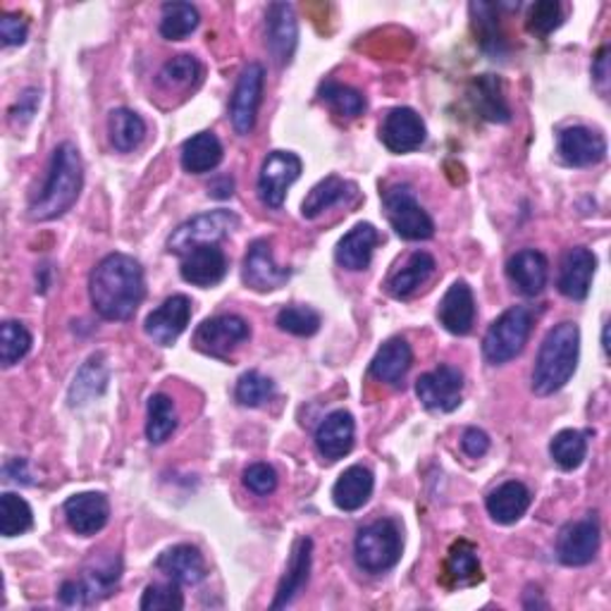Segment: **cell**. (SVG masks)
Segmentation results:
<instances>
[{
  "label": "cell",
  "instance_id": "c3c4849f",
  "mask_svg": "<svg viewBox=\"0 0 611 611\" xmlns=\"http://www.w3.org/2000/svg\"><path fill=\"white\" fill-rule=\"evenodd\" d=\"M564 20L561 6L557 0H539L528 12V32L535 36H549Z\"/></svg>",
  "mask_w": 611,
  "mask_h": 611
},
{
  "label": "cell",
  "instance_id": "4316f807",
  "mask_svg": "<svg viewBox=\"0 0 611 611\" xmlns=\"http://www.w3.org/2000/svg\"><path fill=\"white\" fill-rule=\"evenodd\" d=\"M310 559H314V543L310 537H298L292 549V559L287 566V574L280 580L277 594L273 600V609H282L294 602V597L306 588L310 576Z\"/></svg>",
  "mask_w": 611,
  "mask_h": 611
},
{
  "label": "cell",
  "instance_id": "7c38bea8",
  "mask_svg": "<svg viewBox=\"0 0 611 611\" xmlns=\"http://www.w3.org/2000/svg\"><path fill=\"white\" fill-rule=\"evenodd\" d=\"M251 337V328L244 318L239 316H216L208 318L194 332V347L208 357L225 359L227 353L237 349L241 342Z\"/></svg>",
  "mask_w": 611,
  "mask_h": 611
},
{
  "label": "cell",
  "instance_id": "836d02e7",
  "mask_svg": "<svg viewBox=\"0 0 611 611\" xmlns=\"http://www.w3.org/2000/svg\"><path fill=\"white\" fill-rule=\"evenodd\" d=\"M351 192H357V187H353L351 182H345L342 177H337V175L325 177V179L318 182L316 187L310 189L308 196L304 198V204H302V216H304L306 220H316V218L323 216L325 210H330L332 206L342 204Z\"/></svg>",
  "mask_w": 611,
  "mask_h": 611
},
{
  "label": "cell",
  "instance_id": "d6986e66",
  "mask_svg": "<svg viewBox=\"0 0 611 611\" xmlns=\"http://www.w3.org/2000/svg\"><path fill=\"white\" fill-rule=\"evenodd\" d=\"M182 280L194 287H216L227 275V255L218 244H204L192 249L182 261Z\"/></svg>",
  "mask_w": 611,
  "mask_h": 611
},
{
  "label": "cell",
  "instance_id": "d590c367",
  "mask_svg": "<svg viewBox=\"0 0 611 611\" xmlns=\"http://www.w3.org/2000/svg\"><path fill=\"white\" fill-rule=\"evenodd\" d=\"M108 132H110V141H112V146H116V151L130 153L141 144V141H144L146 122L141 120V116H137L134 110L118 108L110 112Z\"/></svg>",
  "mask_w": 611,
  "mask_h": 611
},
{
  "label": "cell",
  "instance_id": "603a6c76",
  "mask_svg": "<svg viewBox=\"0 0 611 611\" xmlns=\"http://www.w3.org/2000/svg\"><path fill=\"white\" fill-rule=\"evenodd\" d=\"M155 568H159L167 580L177 582V586H198L208 574L204 554L192 545H177L165 549L159 561H155Z\"/></svg>",
  "mask_w": 611,
  "mask_h": 611
},
{
  "label": "cell",
  "instance_id": "4fadbf2b",
  "mask_svg": "<svg viewBox=\"0 0 611 611\" xmlns=\"http://www.w3.org/2000/svg\"><path fill=\"white\" fill-rule=\"evenodd\" d=\"M600 549V523L592 514L568 523L557 537V557L564 566H586Z\"/></svg>",
  "mask_w": 611,
  "mask_h": 611
},
{
  "label": "cell",
  "instance_id": "f907efd6",
  "mask_svg": "<svg viewBox=\"0 0 611 611\" xmlns=\"http://www.w3.org/2000/svg\"><path fill=\"white\" fill-rule=\"evenodd\" d=\"M26 34H30V24H26L24 18L12 15V12H6L0 18V39H3L6 46H22Z\"/></svg>",
  "mask_w": 611,
  "mask_h": 611
},
{
  "label": "cell",
  "instance_id": "f6af8a7d",
  "mask_svg": "<svg viewBox=\"0 0 611 611\" xmlns=\"http://www.w3.org/2000/svg\"><path fill=\"white\" fill-rule=\"evenodd\" d=\"M277 328L296 337H310L320 330V314L310 306H284L277 314Z\"/></svg>",
  "mask_w": 611,
  "mask_h": 611
},
{
  "label": "cell",
  "instance_id": "3957f363",
  "mask_svg": "<svg viewBox=\"0 0 611 611\" xmlns=\"http://www.w3.org/2000/svg\"><path fill=\"white\" fill-rule=\"evenodd\" d=\"M580 353V330L576 323H559L547 332L539 345L533 368V392L537 396H549L566 388L574 378Z\"/></svg>",
  "mask_w": 611,
  "mask_h": 611
},
{
  "label": "cell",
  "instance_id": "ba28073f",
  "mask_svg": "<svg viewBox=\"0 0 611 611\" xmlns=\"http://www.w3.org/2000/svg\"><path fill=\"white\" fill-rule=\"evenodd\" d=\"M392 230L406 241H425L435 234V222L408 187H392L382 196Z\"/></svg>",
  "mask_w": 611,
  "mask_h": 611
},
{
  "label": "cell",
  "instance_id": "ee69618b",
  "mask_svg": "<svg viewBox=\"0 0 611 611\" xmlns=\"http://www.w3.org/2000/svg\"><path fill=\"white\" fill-rule=\"evenodd\" d=\"M204 67L192 55H177V58L167 61L159 75V84L165 89H189L201 81Z\"/></svg>",
  "mask_w": 611,
  "mask_h": 611
},
{
  "label": "cell",
  "instance_id": "2e32d148",
  "mask_svg": "<svg viewBox=\"0 0 611 611\" xmlns=\"http://www.w3.org/2000/svg\"><path fill=\"white\" fill-rule=\"evenodd\" d=\"M265 41L268 51L277 65H290L298 41V24L294 8L287 3H273L265 15Z\"/></svg>",
  "mask_w": 611,
  "mask_h": 611
},
{
  "label": "cell",
  "instance_id": "7402d4cb",
  "mask_svg": "<svg viewBox=\"0 0 611 611\" xmlns=\"http://www.w3.org/2000/svg\"><path fill=\"white\" fill-rule=\"evenodd\" d=\"M353 435H357V423L345 408H337L325 418L316 430V447L323 459L339 461L353 449Z\"/></svg>",
  "mask_w": 611,
  "mask_h": 611
},
{
  "label": "cell",
  "instance_id": "7dc6e473",
  "mask_svg": "<svg viewBox=\"0 0 611 611\" xmlns=\"http://www.w3.org/2000/svg\"><path fill=\"white\" fill-rule=\"evenodd\" d=\"M139 609L144 611H179L184 609V597L177 582H153L144 590Z\"/></svg>",
  "mask_w": 611,
  "mask_h": 611
},
{
  "label": "cell",
  "instance_id": "4dcf8cb0",
  "mask_svg": "<svg viewBox=\"0 0 611 611\" xmlns=\"http://www.w3.org/2000/svg\"><path fill=\"white\" fill-rule=\"evenodd\" d=\"M375 488L373 473L365 466H351L337 478L332 488V500L342 511H359L368 500H371Z\"/></svg>",
  "mask_w": 611,
  "mask_h": 611
},
{
  "label": "cell",
  "instance_id": "f546056e",
  "mask_svg": "<svg viewBox=\"0 0 611 611\" xmlns=\"http://www.w3.org/2000/svg\"><path fill=\"white\" fill-rule=\"evenodd\" d=\"M488 514L494 523L511 525L525 516L531 506V490L519 480H509L488 494Z\"/></svg>",
  "mask_w": 611,
  "mask_h": 611
},
{
  "label": "cell",
  "instance_id": "484cf974",
  "mask_svg": "<svg viewBox=\"0 0 611 611\" xmlns=\"http://www.w3.org/2000/svg\"><path fill=\"white\" fill-rule=\"evenodd\" d=\"M378 244H380V234L375 227L371 222H361L353 227L351 232H347L342 237V241H339L335 259L345 270H351V273H361V270L371 265L373 251Z\"/></svg>",
  "mask_w": 611,
  "mask_h": 611
},
{
  "label": "cell",
  "instance_id": "e0dca14e",
  "mask_svg": "<svg viewBox=\"0 0 611 611\" xmlns=\"http://www.w3.org/2000/svg\"><path fill=\"white\" fill-rule=\"evenodd\" d=\"M67 525L81 537L101 533L110 519L108 497L101 492H79L69 497L63 506Z\"/></svg>",
  "mask_w": 611,
  "mask_h": 611
},
{
  "label": "cell",
  "instance_id": "d4e9b609",
  "mask_svg": "<svg viewBox=\"0 0 611 611\" xmlns=\"http://www.w3.org/2000/svg\"><path fill=\"white\" fill-rule=\"evenodd\" d=\"M506 275L516 284V290L525 296L543 294L549 277V263L539 251L525 249L516 255H511L506 263Z\"/></svg>",
  "mask_w": 611,
  "mask_h": 611
},
{
  "label": "cell",
  "instance_id": "277c9868",
  "mask_svg": "<svg viewBox=\"0 0 611 611\" xmlns=\"http://www.w3.org/2000/svg\"><path fill=\"white\" fill-rule=\"evenodd\" d=\"M402 531L390 519L363 525L353 543V557L365 574H385L402 559Z\"/></svg>",
  "mask_w": 611,
  "mask_h": 611
},
{
  "label": "cell",
  "instance_id": "bcb514c9",
  "mask_svg": "<svg viewBox=\"0 0 611 611\" xmlns=\"http://www.w3.org/2000/svg\"><path fill=\"white\" fill-rule=\"evenodd\" d=\"M273 392H275L273 380L265 378L259 371H249V373L241 375L237 380V388H234L237 402L241 406H249V408H255V406L265 404L270 396H273Z\"/></svg>",
  "mask_w": 611,
  "mask_h": 611
},
{
  "label": "cell",
  "instance_id": "cb8c5ba5",
  "mask_svg": "<svg viewBox=\"0 0 611 611\" xmlns=\"http://www.w3.org/2000/svg\"><path fill=\"white\" fill-rule=\"evenodd\" d=\"M597 259L586 247H576L564 255L559 270V292L574 302H582L590 294Z\"/></svg>",
  "mask_w": 611,
  "mask_h": 611
},
{
  "label": "cell",
  "instance_id": "816d5d0a",
  "mask_svg": "<svg viewBox=\"0 0 611 611\" xmlns=\"http://www.w3.org/2000/svg\"><path fill=\"white\" fill-rule=\"evenodd\" d=\"M461 449L471 459L485 457V454L490 451V437H488V433L480 430V428H466L463 435H461Z\"/></svg>",
  "mask_w": 611,
  "mask_h": 611
},
{
  "label": "cell",
  "instance_id": "f5cc1de1",
  "mask_svg": "<svg viewBox=\"0 0 611 611\" xmlns=\"http://www.w3.org/2000/svg\"><path fill=\"white\" fill-rule=\"evenodd\" d=\"M36 108H39V91L36 89H26L22 96H20V101H18V106L12 108V120H20V116H22V120L26 122V120H32V116L36 112Z\"/></svg>",
  "mask_w": 611,
  "mask_h": 611
},
{
  "label": "cell",
  "instance_id": "ffe728a7",
  "mask_svg": "<svg viewBox=\"0 0 611 611\" xmlns=\"http://www.w3.org/2000/svg\"><path fill=\"white\" fill-rule=\"evenodd\" d=\"M559 155L571 167H590L604 161L607 141L588 127H566L559 132Z\"/></svg>",
  "mask_w": 611,
  "mask_h": 611
},
{
  "label": "cell",
  "instance_id": "52a82bcc",
  "mask_svg": "<svg viewBox=\"0 0 611 611\" xmlns=\"http://www.w3.org/2000/svg\"><path fill=\"white\" fill-rule=\"evenodd\" d=\"M239 227V218L232 210H210L201 212L187 222H182L173 237L167 239V251L177 255H187L192 249L204 244H218L220 239L230 237Z\"/></svg>",
  "mask_w": 611,
  "mask_h": 611
},
{
  "label": "cell",
  "instance_id": "db71d44e",
  "mask_svg": "<svg viewBox=\"0 0 611 611\" xmlns=\"http://www.w3.org/2000/svg\"><path fill=\"white\" fill-rule=\"evenodd\" d=\"M208 194L212 198H230L234 194V179L232 177H218L208 187Z\"/></svg>",
  "mask_w": 611,
  "mask_h": 611
},
{
  "label": "cell",
  "instance_id": "b9f144b4",
  "mask_svg": "<svg viewBox=\"0 0 611 611\" xmlns=\"http://www.w3.org/2000/svg\"><path fill=\"white\" fill-rule=\"evenodd\" d=\"M320 98L337 112V116L349 118V120L363 116V110H365L363 94L353 87H347V84H339V81H325L320 87Z\"/></svg>",
  "mask_w": 611,
  "mask_h": 611
},
{
  "label": "cell",
  "instance_id": "5b68a950",
  "mask_svg": "<svg viewBox=\"0 0 611 611\" xmlns=\"http://www.w3.org/2000/svg\"><path fill=\"white\" fill-rule=\"evenodd\" d=\"M533 330V316L528 308L514 306L497 318L482 339V357L490 365H504L528 345Z\"/></svg>",
  "mask_w": 611,
  "mask_h": 611
},
{
  "label": "cell",
  "instance_id": "74e56055",
  "mask_svg": "<svg viewBox=\"0 0 611 611\" xmlns=\"http://www.w3.org/2000/svg\"><path fill=\"white\" fill-rule=\"evenodd\" d=\"M34 514L32 506L26 504L20 494L3 492L0 497V535L3 537H18L26 531H32Z\"/></svg>",
  "mask_w": 611,
  "mask_h": 611
},
{
  "label": "cell",
  "instance_id": "f1b7e54d",
  "mask_svg": "<svg viewBox=\"0 0 611 611\" xmlns=\"http://www.w3.org/2000/svg\"><path fill=\"white\" fill-rule=\"evenodd\" d=\"M433 273H435L433 255L425 251H416L408 255V261L400 270H394V273L388 277L385 290L394 298H408L433 277Z\"/></svg>",
  "mask_w": 611,
  "mask_h": 611
},
{
  "label": "cell",
  "instance_id": "d6a6232c",
  "mask_svg": "<svg viewBox=\"0 0 611 611\" xmlns=\"http://www.w3.org/2000/svg\"><path fill=\"white\" fill-rule=\"evenodd\" d=\"M471 101L482 118L490 122H509L511 108L502 94V81L494 75H482L473 81Z\"/></svg>",
  "mask_w": 611,
  "mask_h": 611
},
{
  "label": "cell",
  "instance_id": "9c48e42d",
  "mask_svg": "<svg viewBox=\"0 0 611 611\" xmlns=\"http://www.w3.org/2000/svg\"><path fill=\"white\" fill-rule=\"evenodd\" d=\"M463 392V373L457 365L443 363L435 371L425 373L416 382V394L421 404L428 411H439V414H449V411L459 408Z\"/></svg>",
  "mask_w": 611,
  "mask_h": 611
},
{
  "label": "cell",
  "instance_id": "681fc988",
  "mask_svg": "<svg viewBox=\"0 0 611 611\" xmlns=\"http://www.w3.org/2000/svg\"><path fill=\"white\" fill-rule=\"evenodd\" d=\"M244 485L259 497H268L277 490V473L273 466H268L263 461L251 463L244 471Z\"/></svg>",
  "mask_w": 611,
  "mask_h": 611
},
{
  "label": "cell",
  "instance_id": "83f0119b",
  "mask_svg": "<svg viewBox=\"0 0 611 611\" xmlns=\"http://www.w3.org/2000/svg\"><path fill=\"white\" fill-rule=\"evenodd\" d=\"M411 363H414V351H411V345L402 337H394L390 342H385L380 347V351L375 353V359L371 361V375L380 382H388L392 388H400Z\"/></svg>",
  "mask_w": 611,
  "mask_h": 611
},
{
  "label": "cell",
  "instance_id": "9a60e30c",
  "mask_svg": "<svg viewBox=\"0 0 611 611\" xmlns=\"http://www.w3.org/2000/svg\"><path fill=\"white\" fill-rule=\"evenodd\" d=\"M247 287L253 292H275L284 282L290 280V270L275 263L273 249L265 239L253 241L247 259H244V273H241Z\"/></svg>",
  "mask_w": 611,
  "mask_h": 611
},
{
  "label": "cell",
  "instance_id": "1f68e13d",
  "mask_svg": "<svg viewBox=\"0 0 611 611\" xmlns=\"http://www.w3.org/2000/svg\"><path fill=\"white\" fill-rule=\"evenodd\" d=\"M222 163V144L212 132L194 134L182 146V167L192 175H206Z\"/></svg>",
  "mask_w": 611,
  "mask_h": 611
},
{
  "label": "cell",
  "instance_id": "8fae6325",
  "mask_svg": "<svg viewBox=\"0 0 611 611\" xmlns=\"http://www.w3.org/2000/svg\"><path fill=\"white\" fill-rule=\"evenodd\" d=\"M263 84H265V69L259 63H249L244 73L239 75V81L232 94L230 118L234 132L241 137H249L255 127V116H259L261 98H263Z\"/></svg>",
  "mask_w": 611,
  "mask_h": 611
},
{
  "label": "cell",
  "instance_id": "30bf717a",
  "mask_svg": "<svg viewBox=\"0 0 611 611\" xmlns=\"http://www.w3.org/2000/svg\"><path fill=\"white\" fill-rule=\"evenodd\" d=\"M304 163L292 151H273L268 153L259 175V194L261 201L270 208H280L284 204V196L292 184L302 177Z\"/></svg>",
  "mask_w": 611,
  "mask_h": 611
},
{
  "label": "cell",
  "instance_id": "ab89813d",
  "mask_svg": "<svg viewBox=\"0 0 611 611\" xmlns=\"http://www.w3.org/2000/svg\"><path fill=\"white\" fill-rule=\"evenodd\" d=\"M549 454L552 461L557 463L561 471H574V468L586 461L588 439L580 430H561L552 437Z\"/></svg>",
  "mask_w": 611,
  "mask_h": 611
},
{
  "label": "cell",
  "instance_id": "7a4b0ae2",
  "mask_svg": "<svg viewBox=\"0 0 611 611\" xmlns=\"http://www.w3.org/2000/svg\"><path fill=\"white\" fill-rule=\"evenodd\" d=\"M84 187V163L75 144H61L53 153L48 177L39 196L30 204V218L48 222L65 216L77 204Z\"/></svg>",
  "mask_w": 611,
  "mask_h": 611
},
{
  "label": "cell",
  "instance_id": "ac0fdd59",
  "mask_svg": "<svg viewBox=\"0 0 611 611\" xmlns=\"http://www.w3.org/2000/svg\"><path fill=\"white\" fill-rule=\"evenodd\" d=\"M380 139L392 153H411L423 146L425 122L414 108H394L382 122Z\"/></svg>",
  "mask_w": 611,
  "mask_h": 611
},
{
  "label": "cell",
  "instance_id": "11a10c76",
  "mask_svg": "<svg viewBox=\"0 0 611 611\" xmlns=\"http://www.w3.org/2000/svg\"><path fill=\"white\" fill-rule=\"evenodd\" d=\"M609 51L607 48H602L600 51V55H597L594 58V65H592V77L597 79V84H600V87L604 89V84H607V79H609V69H607V63H609Z\"/></svg>",
  "mask_w": 611,
  "mask_h": 611
},
{
  "label": "cell",
  "instance_id": "e575fe53",
  "mask_svg": "<svg viewBox=\"0 0 611 611\" xmlns=\"http://www.w3.org/2000/svg\"><path fill=\"white\" fill-rule=\"evenodd\" d=\"M445 576L451 586H476L482 580L480 574V561H478V549L468 539H459L449 549V557L445 564Z\"/></svg>",
  "mask_w": 611,
  "mask_h": 611
},
{
  "label": "cell",
  "instance_id": "5bb4252c",
  "mask_svg": "<svg viewBox=\"0 0 611 611\" xmlns=\"http://www.w3.org/2000/svg\"><path fill=\"white\" fill-rule=\"evenodd\" d=\"M189 320H192L189 296L175 294V296L165 298V302L146 318L144 330L155 345L173 347L179 339V335L187 330Z\"/></svg>",
  "mask_w": 611,
  "mask_h": 611
},
{
  "label": "cell",
  "instance_id": "7bdbcfd3",
  "mask_svg": "<svg viewBox=\"0 0 611 611\" xmlns=\"http://www.w3.org/2000/svg\"><path fill=\"white\" fill-rule=\"evenodd\" d=\"M32 332L18 320H6L0 328V361L6 368L18 365L32 349Z\"/></svg>",
  "mask_w": 611,
  "mask_h": 611
},
{
  "label": "cell",
  "instance_id": "60d3db41",
  "mask_svg": "<svg viewBox=\"0 0 611 611\" xmlns=\"http://www.w3.org/2000/svg\"><path fill=\"white\" fill-rule=\"evenodd\" d=\"M198 22L201 18H198V10L192 3H167L163 6L161 15V34L167 41H182L196 32Z\"/></svg>",
  "mask_w": 611,
  "mask_h": 611
},
{
  "label": "cell",
  "instance_id": "8d00e7d4",
  "mask_svg": "<svg viewBox=\"0 0 611 611\" xmlns=\"http://www.w3.org/2000/svg\"><path fill=\"white\" fill-rule=\"evenodd\" d=\"M177 430V408L167 394H153L149 400L146 437L151 445H163Z\"/></svg>",
  "mask_w": 611,
  "mask_h": 611
},
{
  "label": "cell",
  "instance_id": "f35d334b",
  "mask_svg": "<svg viewBox=\"0 0 611 611\" xmlns=\"http://www.w3.org/2000/svg\"><path fill=\"white\" fill-rule=\"evenodd\" d=\"M106 382H108V368H106L103 359L91 357L73 382V390H69V404L73 406L87 404L89 400H94V396L103 394Z\"/></svg>",
  "mask_w": 611,
  "mask_h": 611
},
{
  "label": "cell",
  "instance_id": "8992f818",
  "mask_svg": "<svg viewBox=\"0 0 611 611\" xmlns=\"http://www.w3.org/2000/svg\"><path fill=\"white\" fill-rule=\"evenodd\" d=\"M122 564L118 554L94 557L79 580H65L61 588V602L67 607H89L103 600L120 582Z\"/></svg>",
  "mask_w": 611,
  "mask_h": 611
},
{
  "label": "cell",
  "instance_id": "44dd1931",
  "mask_svg": "<svg viewBox=\"0 0 611 611\" xmlns=\"http://www.w3.org/2000/svg\"><path fill=\"white\" fill-rule=\"evenodd\" d=\"M437 318H439V325H443L447 332L457 335V337H463L473 330L476 298H473L471 287H468L463 280L454 282L443 302H439Z\"/></svg>",
  "mask_w": 611,
  "mask_h": 611
},
{
  "label": "cell",
  "instance_id": "6da1fadb",
  "mask_svg": "<svg viewBox=\"0 0 611 611\" xmlns=\"http://www.w3.org/2000/svg\"><path fill=\"white\" fill-rule=\"evenodd\" d=\"M91 306L106 320H130L146 296L144 270L127 253H110L89 280Z\"/></svg>",
  "mask_w": 611,
  "mask_h": 611
}]
</instances>
